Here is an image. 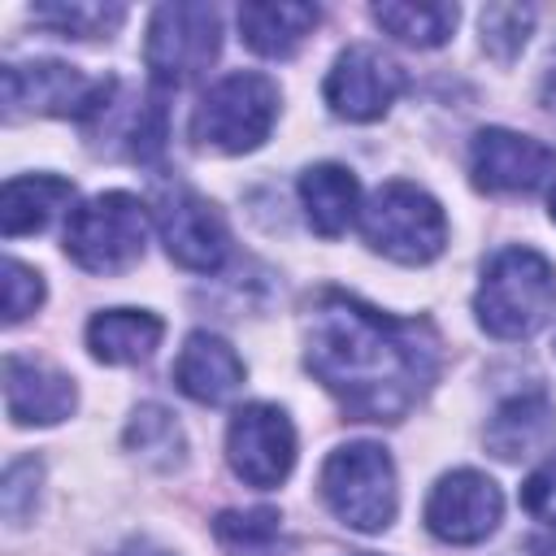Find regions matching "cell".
<instances>
[{
    "label": "cell",
    "mask_w": 556,
    "mask_h": 556,
    "mask_svg": "<svg viewBox=\"0 0 556 556\" xmlns=\"http://www.w3.org/2000/svg\"><path fill=\"white\" fill-rule=\"evenodd\" d=\"M317 486H321V500L330 504V513L361 534H378L395 521V504H400L395 465H391L387 447H378V443L334 447L321 465Z\"/></svg>",
    "instance_id": "3957f363"
},
{
    "label": "cell",
    "mask_w": 556,
    "mask_h": 556,
    "mask_svg": "<svg viewBox=\"0 0 556 556\" xmlns=\"http://www.w3.org/2000/svg\"><path fill=\"white\" fill-rule=\"evenodd\" d=\"M356 200H361V187L352 178V169L334 165V161H321V165H308L300 174V204H304V217L317 235L334 239L352 226L356 217Z\"/></svg>",
    "instance_id": "ffe728a7"
},
{
    "label": "cell",
    "mask_w": 556,
    "mask_h": 556,
    "mask_svg": "<svg viewBox=\"0 0 556 556\" xmlns=\"http://www.w3.org/2000/svg\"><path fill=\"white\" fill-rule=\"evenodd\" d=\"M430 317H391L348 291H321L304 313V365L348 421H400L439 378Z\"/></svg>",
    "instance_id": "6da1fadb"
},
{
    "label": "cell",
    "mask_w": 556,
    "mask_h": 556,
    "mask_svg": "<svg viewBox=\"0 0 556 556\" xmlns=\"http://www.w3.org/2000/svg\"><path fill=\"white\" fill-rule=\"evenodd\" d=\"M174 382L195 404H226L243 387V361L222 334L195 330V334H187V343L174 361Z\"/></svg>",
    "instance_id": "9a60e30c"
},
{
    "label": "cell",
    "mask_w": 556,
    "mask_h": 556,
    "mask_svg": "<svg viewBox=\"0 0 556 556\" xmlns=\"http://www.w3.org/2000/svg\"><path fill=\"white\" fill-rule=\"evenodd\" d=\"M556 430V408H552V395L543 387H530V391H517L508 395L491 421H486V452L500 456V460H521L526 452L543 447Z\"/></svg>",
    "instance_id": "2e32d148"
},
{
    "label": "cell",
    "mask_w": 556,
    "mask_h": 556,
    "mask_svg": "<svg viewBox=\"0 0 556 556\" xmlns=\"http://www.w3.org/2000/svg\"><path fill=\"white\" fill-rule=\"evenodd\" d=\"M165 326L143 308H104L87 321V348L104 365H139L156 352Z\"/></svg>",
    "instance_id": "e0dca14e"
},
{
    "label": "cell",
    "mask_w": 556,
    "mask_h": 556,
    "mask_svg": "<svg viewBox=\"0 0 556 556\" xmlns=\"http://www.w3.org/2000/svg\"><path fill=\"white\" fill-rule=\"evenodd\" d=\"M478 326L495 339H530L556 313V269L534 248H500L473 295Z\"/></svg>",
    "instance_id": "7a4b0ae2"
},
{
    "label": "cell",
    "mask_w": 556,
    "mask_h": 556,
    "mask_svg": "<svg viewBox=\"0 0 556 556\" xmlns=\"http://www.w3.org/2000/svg\"><path fill=\"white\" fill-rule=\"evenodd\" d=\"M148 208L130 191H100L70 208L65 252L87 274H122L143 256Z\"/></svg>",
    "instance_id": "277c9868"
},
{
    "label": "cell",
    "mask_w": 556,
    "mask_h": 556,
    "mask_svg": "<svg viewBox=\"0 0 556 556\" xmlns=\"http://www.w3.org/2000/svg\"><path fill=\"white\" fill-rule=\"evenodd\" d=\"M404 87H408V74L387 52L356 43L334 56L326 74V104L348 122H378L400 100Z\"/></svg>",
    "instance_id": "4fadbf2b"
},
{
    "label": "cell",
    "mask_w": 556,
    "mask_h": 556,
    "mask_svg": "<svg viewBox=\"0 0 556 556\" xmlns=\"http://www.w3.org/2000/svg\"><path fill=\"white\" fill-rule=\"evenodd\" d=\"M126 447L139 452V456H143L148 465H156V469H178V465H182V452H187L182 426H178L174 413H165L161 404H143V408L130 417V426H126Z\"/></svg>",
    "instance_id": "cb8c5ba5"
},
{
    "label": "cell",
    "mask_w": 556,
    "mask_h": 556,
    "mask_svg": "<svg viewBox=\"0 0 556 556\" xmlns=\"http://www.w3.org/2000/svg\"><path fill=\"white\" fill-rule=\"evenodd\" d=\"M4 113H48V117H78L83 126L113 100V78H87L65 61H30L4 65Z\"/></svg>",
    "instance_id": "ba28073f"
},
{
    "label": "cell",
    "mask_w": 556,
    "mask_h": 556,
    "mask_svg": "<svg viewBox=\"0 0 556 556\" xmlns=\"http://www.w3.org/2000/svg\"><path fill=\"white\" fill-rule=\"evenodd\" d=\"M469 174L478 191L491 195H530L556 182V148L534 135L486 126L469 143Z\"/></svg>",
    "instance_id": "9c48e42d"
},
{
    "label": "cell",
    "mask_w": 556,
    "mask_h": 556,
    "mask_svg": "<svg viewBox=\"0 0 556 556\" xmlns=\"http://www.w3.org/2000/svg\"><path fill=\"white\" fill-rule=\"evenodd\" d=\"M222 52V17L213 4H161L148 17L143 61L161 87L195 83Z\"/></svg>",
    "instance_id": "52a82bcc"
},
{
    "label": "cell",
    "mask_w": 556,
    "mask_h": 556,
    "mask_svg": "<svg viewBox=\"0 0 556 556\" xmlns=\"http://www.w3.org/2000/svg\"><path fill=\"white\" fill-rule=\"evenodd\" d=\"M70 200H74V182L70 178H56V174H17V178H9L4 195H0V230H4V239L43 230Z\"/></svg>",
    "instance_id": "d6986e66"
},
{
    "label": "cell",
    "mask_w": 556,
    "mask_h": 556,
    "mask_svg": "<svg viewBox=\"0 0 556 556\" xmlns=\"http://www.w3.org/2000/svg\"><path fill=\"white\" fill-rule=\"evenodd\" d=\"M39 460L35 456H22L9 465L4 473V486H0V504H4V521L9 526H22L30 513H35V500H39Z\"/></svg>",
    "instance_id": "484cf974"
},
{
    "label": "cell",
    "mask_w": 556,
    "mask_h": 556,
    "mask_svg": "<svg viewBox=\"0 0 556 556\" xmlns=\"http://www.w3.org/2000/svg\"><path fill=\"white\" fill-rule=\"evenodd\" d=\"M30 17L35 26H48L52 35H65V39H100L126 22V9L91 4V0H56V4H35Z\"/></svg>",
    "instance_id": "603a6c76"
},
{
    "label": "cell",
    "mask_w": 556,
    "mask_h": 556,
    "mask_svg": "<svg viewBox=\"0 0 556 556\" xmlns=\"http://www.w3.org/2000/svg\"><path fill=\"white\" fill-rule=\"evenodd\" d=\"M217 543L230 556H287V534L278 508H230L213 521Z\"/></svg>",
    "instance_id": "44dd1931"
},
{
    "label": "cell",
    "mask_w": 556,
    "mask_h": 556,
    "mask_svg": "<svg viewBox=\"0 0 556 556\" xmlns=\"http://www.w3.org/2000/svg\"><path fill=\"white\" fill-rule=\"evenodd\" d=\"M226 456H230V469L248 486H256V491L278 486L295 465V426H291V417L274 404H243L230 417Z\"/></svg>",
    "instance_id": "30bf717a"
},
{
    "label": "cell",
    "mask_w": 556,
    "mask_h": 556,
    "mask_svg": "<svg viewBox=\"0 0 556 556\" xmlns=\"http://www.w3.org/2000/svg\"><path fill=\"white\" fill-rule=\"evenodd\" d=\"M274 117H278V87H274V78L239 70V74L217 78L204 91V100L195 104V117H191V139L200 148L239 156V152L261 148V139L269 135Z\"/></svg>",
    "instance_id": "5b68a950"
},
{
    "label": "cell",
    "mask_w": 556,
    "mask_h": 556,
    "mask_svg": "<svg viewBox=\"0 0 556 556\" xmlns=\"http://www.w3.org/2000/svg\"><path fill=\"white\" fill-rule=\"evenodd\" d=\"M113 556H169V552H161V547H152V543H143V539H139V543H126V547H122V552H113Z\"/></svg>",
    "instance_id": "f546056e"
},
{
    "label": "cell",
    "mask_w": 556,
    "mask_h": 556,
    "mask_svg": "<svg viewBox=\"0 0 556 556\" xmlns=\"http://www.w3.org/2000/svg\"><path fill=\"white\" fill-rule=\"evenodd\" d=\"M521 508L543 521V526H556V447L530 469V478L521 482Z\"/></svg>",
    "instance_id": "83f0119b"
},
{
    "label": "cell",
    "mask_w": 556,
    "mask_h": 556,
    "mask_svg": "<svg viewBox=\"0 0 556 556\" xmlns=\"http://www.w3.org/2000/svg\"><path fill=\"white\" fill-rule=\"evenodd\" d=\"M317 22H321L317 4H287V0L282 4H261V0H252V4L239 9L243 43L261 56H274V61L291 56L313 35Z\"/></svg>",
    "instance_id": "ac0fdd59"
},
{
    "label": "cell",
    "mask_w": 556,
    "mask_h": 556,
    "mask_svg": "<svg viewBox=\"0 0 556 556\" xmlns=\"http://www.w3.org/2000/svg\"><path fill=\"white\" fill-rule=\"evenodd\" d=\"M78 404L74 382L30 356H4V408L13 426H56Z\"/></svg>",
    "instance_id": "5bb4252c"
},
{
    "label": "cell",
    "mask_w": 556,
    "mask_h": 556,
    "mask_svg": "<svg viewBox=\"0 0 556 556\" xmlns=\"http://www.w3.org/2000/svg\"><path fill=\"white\" fill-rule=\"evenodd\" d=\"M547 208H552V222H556V187H552V200H547Z\"/></svg>",
    "instance_id": "4dcf8cb0"
},
{
    "label": "cell",
    "mask_w": 556,
    "mask_h": 556,
    "mask_svg": "<svg viewBox=\"0 0 556 556\" xmlns=\"http://www.w3.org/2000/svg\"><path fill=\"white\" fill-rule=\"evenodd\" d=\"M361 235L374 252L400 265H426L447 243V217L434 195L413 182H387L361 208Z\"/></svg>",
    "instance_id": "8992f818"
},
{
    "label": "cell",
    "mask_w": 556,
    "mask_h": 556,
    "mask_svg": "<svg viewBox=\"0 0 556 556\" xmlns=\"http://www.w3.org/2000/svg\"><path fill=\"white\" fill-rule=\"evenodd\" d=\"M530 26H534V9H530V4H486L482 17H478L482 48H486L495 61H513V56L526 48Z\"/></svg>",
    "instance_id": "d4e9b609"
},
{
    "label": "cell",
    "mask_w": 556,
    "mask_h": 556,
    "mask_svg": "<svg viewBox=\"0 0 556 556\" xmlns=\"http://www.w3.org/2000/svg\"><path fill=\"white\" fill-rule=\"evenodd\" d=\"M456 4H400V0H387V4H374V22L395 35L400 43L408 48H439L447 43V35L456 30Z\"/></svg>",
    "instance_id": "7402d4cb"
},
{
    "label": "cell",
    "mask_w": 556,
    "mask_h": 556,
    "mask_svg": "<svg viewBox=\"0 0 556 556\" xmlns=\"http://www.w3.org/2000/svg\"><path fill=\"white\" fill-rule=\"evenodd\" d=\"M543 100L556 109V48H552V61H547V74H543Z\"/></svg>",
    "instance_id": "f1b7e54d"
},
{
    "label": "cell",
    "mask_w": 556,
    "mask_h": 556,
    "mask_svg": "<svg viewBox=\"0 0 556 556\" xmlns=\"http://www.w3.org/2000/svg\"><path fill=\"white\" fill-rule=\"evenodd\" d=\"M352 556H374V552H352Z\"/></svg>",
    "instance_id": "1f68e13d"
},
{
    "label": "cell",
    "mask_w": 556,
    "mask_h": 556,
    "mask_svg": "<svg viewBox=\"0 0 556 556\" xmlns=\"http://www.w3.org/2000/svg\"><path fill=\"white\" fill-rule=\"evenodd\" d=\"M504 517L500 486L478 469L443 473L426 495V530L443 543H482Z\"/></svg>",
    "instance_id": "7c38bea8"
},
{
    "label": "cell",
    "mask_w": 556,
    "mask_h": 556,
    "mask_svg": "<svg viewBox=\"0 0 556 556\" xmlns=\"http://www.w3.org/2000/svg\"><path fill=\"white\" fill-rule=\"evenodd\" d=\"M156 230H161L169 261L182 269L217 274L230 256V235H226L222 213L187 187H174L156 200Z\"/></svg>",
    "instance_id": "8fae6325"
},
{
    "label": "cell",
    "mask_w": 556,
    "mask_h": 556,
    "mask_svg": "<svg viewBox=\"0 0 556 556\" xmlns=\"http://www.w3.org/2000/svg\"><path fill=\"white\" fill-rule=\"evenodd\" d=\"M39 300H43V278L17 256H9L4 261V326H17L22 317H30Z\"/></svg>",
    "instance_id": "4316f807"
}]
</instances>
